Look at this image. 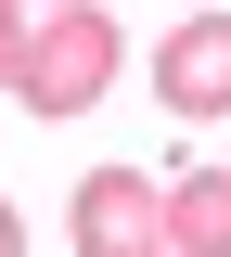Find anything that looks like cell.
<instances>
[{"label": "cell", "instance_id": "6da1fadb", "mask_svg": "<svg viewBox=\"0 0 231 257\" xmlns=\"http://www.w3.org/2000/svg\"><path fill=\"white\" fill-rule=\"evenodd\" d=\"M116 64H129V39H116L103 0H39L26 64H13V103H26V116H90V103L116 90Z\"/></svg>", "mask_w": 231, "mask_h": 257}, {"label": "cell", "instance_id": "5b68a950", "mask_svg": "<svg viewBox=\"0 0 231 257\" xmlns=\"http://www.w3.org/2000/svg\"><path fill=\"white\" fill-rule=\"evenodd\" d=\"M26 26H39L26 0H0V90H13V64H26Z\"/></svg>", "mask_w": 231, "mask_h": 257}, {"label": "cell", "instance_id": "277c9868", "mask_svg": "<svg viewBox=\"0 0 231 257\" xmlns=\"http://www.w3.org/2000/svg\"><path fill=\"white\" fill-rule=\"evenodd\" d=\"M167 257H231V167L167 180Z\"/></svg>", "mask_w": 231, "mask_h": 257}, {"label": "cell", "instance_id": "52a82bcc", "mask_svg": "<svg viewBox=\"0 0 231 257\" xmlns=\"http://www.w3.org/2000/svg\"><path fill=\"white\" fill-rule=\"evenodd\" d=\"M193 13H205V0H193Z\"/></svg>", "mask_w": 231, "mask_h": 257}, {"label": "cell", "instance_id": "3957f363", "mask_svg": "<svg viewBox=\"0 0 231 257\" xmlns=\"http://www.w3.org/2000/svg\"><path fill=\"white\" fill-rule=\"evenodd\" d=\"M154 103L167 116H231V13H193L154 52Z\"/></svg>", "mask_w": 231, "mask_h": 257}, {"label": "cell", "instance_id": "8992f818", "mask_svg": "<svg viewBox=\"0 0 231 257\" xmlns=\"http://www.w3.org/2000/svg\"><path fill=\"white\" fill-rule=\"evenodd\" d=\"M0 257H26V219H13V206H0Z\"/></svg>", "mask_w": 231, "mask_h": 257}, {"label": "cell", "instance_id": "7a4b0ae2", "mask_svg": "<svg viewBox=\"0 0 231 257\" xmlns=\"http://www.w3.org/2000/svg\"><path fill=\"white\" fill-rule=\"evenodd\" d=\"M65 244L77 257H167V180L154 167H90L65 193Z\"/></svg>", "mask_w": 231, "mask_h": 257}]
</instances>
